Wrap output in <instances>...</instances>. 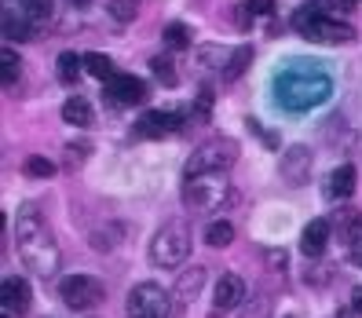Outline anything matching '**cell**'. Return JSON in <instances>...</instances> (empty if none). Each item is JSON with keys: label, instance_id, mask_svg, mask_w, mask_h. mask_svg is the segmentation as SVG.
Returning <instances> with one entry per match:
<instances>
[{"label": "cell", "instance_id": "1", "mask_svg": "<svg viewBox=\"0 0 362 318\" xmlns=\"http://www.w3.org/2000/svg\"><path fill=\"white\" fill-rule=\"evenodd\" d=\"M15 249L23 264L40 274V278H48V274L59 271V245H55V235L48 220L40 216L33 205H23V212L15 216Z\"/></svg>", "mask_w": 362, "mask_h": 318}, {"label": "cell", "instance_id": "2", "mask_svg": "<svg viewBox=\"0 0 362 318\" xmlns=\"http://www.w3.org/2000/svg\"><path fill=\"white\" fill-rule=\"evenodd\" d=\"M183 201L190 212H216L234 205V187L227 172H202V176H187L183 187Z\"/></svg>", "mask_w": 362, "mask_h": 318}, {"label": "cell", "instance_id": "3", "mask_svg": "<svg viewBox=\"0 0 362 318\" xmlns=\"http://www.w3.org/2000/svg\"><path fill=\"white\" fill-rule=\"evenodd\" d=\"M187 257H190V230L180 220H168L151 242V264L165 267V271H176L180 264H187Z\"/></svg>", "mask_w": 362, "mask_h": 318}, {"label": "cell", "instance_id": "4", "mask_svg": "<svg viewBox=\"0 0 362 318\" xmlns=\"http://www.w3.org/2000/svg\"><path fill=\"white\" fill-rule=\"evenodd\" d=\"M329 95V81L322 73H286L279 81V102L289 110H308V106L322 102Z\"/></svg>", "mask_w": 362, "mask_h": 318}, {"label": "cell", "instance_id": "5", "mask_svg": "<svg viewBox=\"0 0 362 318\" xmlns=\"http://www.w3.org/2000/svg\"><path fill=\"white\" fill-rule=\"evenodd\" d=\"M234 161H238V146H234V139H209L187 158V176L227 172V168H234Z\"/></svg>", "mask_w": 362, "mask_h": 318}, {"label": "cell", "instance_id": "6", "mask_svg": "<svg viewBox=\"0 0 362 318\" xmlns=\"http://www.w3.org/2000/svg\"><path fill=\"white\" fill-rule=\"evenodd\" d=\"M59 296H62V304L74 307V311H92V307L103 304L106 289H103L99 278H92V274H70V278H62Z\"/></svg>", "mask_w": 362, "mask_h": 318}, {"label": "cell", "instance_id": "7", "mask_svg": "<svg viewBox=\"0 0 362 318\" xmlns=\"http://www.w3.org/2000/svg\"><path fill=\"white\" fill-rule=\"evenodd\" d=\"M168 293L154 282H143L129 293V304H124V311H129V318H168Z\"/></svg>", "mask_w": 362, "mask_h": 318}, {"label": "cell", "instance_id": "8", "mask_svg": "<svg viewBox=\"0 0 362 318\" xmlns=\"http://www.w3.org/2000/svg\"><path fill=\"white\" fill-rule=\"evenodd\" d=\"M304 40H315V45H351L355 40V30L348 23H333V18H322L318 15L315 23H308L300 30Z\"/></svg>", "mask_w": 362, "mask_h": 318}, {"label": "cell", "instance_id": "9", "mask_svg": "<svg viewBox=\"0 0 362 318\" xmlns=\"http://www.w3.org/2000/svg\"><path fill=\"white\" fill-rule=\"evenodd\" d=\"M242 300H245V282L238 278V274H220L216 289H212V314L234 311Z\"/></svg>", "mask_w": 362, "mask_h": 318}, {"label": "cell", "instance_id": "10", "mask_svg": "<svg viewBox=\"0 0 362 318\" xmlns=\"http://www.w3.org/2000/svg\"><path fill=\"white\" fill-rule=\"evenodd\" d=\"M311 172V151L308 146H289L286 158H282V179L289 187H304Z\"/></svg>", "mask_w": 362, "mask_h": 318}, {"label": "cell", "instance_id": "11", "mask_svg": "<svg viewBox=\"0 0 362 318\" xmlns=\"http://www.w3.org/2000/svg\"><path fill=\"white\" fill-rule=\"evenodd\" d=\"M106 92H110V99L132 106V102H143L146 99V84L139 77H132V73H114L110 81H106Z\"/></svg>", "mask_w": 362, "mask_h": 318}, {"label": "cell", "instance_id": "12", "mask_svg": "<svg viewBox=\"0 0 362 318\" xmlns=\"http://www.w3.org/2000/svg\"><path fill=\"white\" fill-rule=\"evenodd\" d=\"M0 300H4V314H23L30 307V282L26 278H4Z\"/></svg>", "mask_w": 362, "mask_h": 318}, {"label": "cell", "instance_id": "13", "mask_svg": "<svg viewBox=\"0 0 362 318\" xmlns=\"http://www.w3.org/2000/svg\"><path fill=\"white\" fill-rule=\"evenodd\" d=\"M329 220H311L304 227V235H300V249H304V257H322L326 245H329Z\"/></svg>", "mask_w": 362, "mask_h": 318}, {"label": "cell", "instance_id": "14", "mask_svg": "<svg viewBox=\"0 0 362 318\" xmlns=\"http://www.w3.org/2000/svg\"><path fill=\"white\" fill-rule=\"evenodd\" d=\"M202 285H205V267L202 264H194L190 271H183L180 278H176V304L180 307H187V304H194V296L202 293Z\"/></svg>", "mask_w": 362, "mask_h": 318}, {"label": "cell", "instance_id": "15", "mask_svg": "<svg viewBox=\"0 0 362 318\" xmlns=\"http://www.w3.org/2000/svg\"><path fill=\"white\" fill-rule=\"evenodd\" d=\"M355 168L351 165H340V168H333L329 172V183H326V194L329 198H337V201H344V198H351L355 194Z\"/></svg>", "mask_w": 362, "mask_h": 318}, {"label": "cell", "instance_id": "16", "mask_svg": "<svg viewBox=\"0 0 362 318\" xmlns=\"http://www.w3.org/2000/svg\"><path fill=\"white\" fill-rule=\"evenodd\" d=\"M62 121L74 124V129H92V121H95L92 102H88V99H81V95L66 99V102H62Z\"/></svg>", "mask_w": 362, "mask_h": 318}, {"label": "cell", "instance_id": "17", "mask_svg": "<svg viewBox=\"0 0 362 318\" xmlns=\"http://www.w3.org/2000/svg\"><path fill=\"white\" fill-rule=\"evenodd\" d=\"M176 124H180L176 114H161V110H154V114H146V117L136 121V136H165V132H173Z\"/></svg>", "mask_w": 362, "mask_h": 318}, {"label": "cell", "instance_id": "18", "mask_svg": "<svg viewBox=\"0 0 362 318\" xmlns=\"http://www.w3.org/2000/svg\"><path fill=\"white\" fill-rule=\"evenodd\" d=\"M337 238L344 242V245H358L362 242V216H358V208H340V220H337Z\"/></svg>", "mask_w": 362, "mask_h": 318}, {"label": "cell", "instance_id": "19", "mask_svg": "<svg viewBox=\"0 0 362 318\" xmlns=\"http://www.w3.org/2000/svg\"><path fill=\"white\" fill-rule=\"evenodd\" d=\"M249 62H252V48H249V45L234 48V52L227 55V62H223V70H220V81H223V84H234V81L249 70Z\"/></svg>", "mask_w": 362, "mask_h": 318}, {"label": "cell", "instance_id": "20", "mask_svg": "<svg viewBox=\"0 0 362 318\" xmlns=\"http://www.w3.org/2000/svg\"><path fill=\"white\" fill-rule=\"evenodd\" d=\"M234 242V227L227 223V220H212L209 227H205V245H212V249H227Z\"/></svg>", "mask_w": 362, "mask_h": 318}, {"label": "cell", "instance_id": "21", "mask_svg": "<svg viewBox=\"0 0 362 318\" xmlns=\"http://www.w3.org/2000/svg\"><path fill=\"white\" fill-rule=\"evenodd\" d=\"M81 70H84V55H74V52H62L59 55V81L74 84L81 77Z\"/></svg>", "mask_w": 362, "mask_h": 318}, {"label": "cell", "instance_id": "22", "mask_svg": "<svg viewBox=\"0 0 362 318\" xmlns=\"http://www.w3.org/2000/svg\"><path fill=\"white\" fill-rule=\"evenodd\" d=\"M84 70H88L92 77H99V81H110L114 77V62H110V55L92 52V55H84Z\"/></svg>", "mask_w": 362, "mask_h": 318}, {"label": "cell", "instance_id": "23", "mask_svg": "<svg viewBox=\"0 0 362 318\" xmlns=\"http://www.w3.org/2000/svg\"><path fill=\"white\" fill-rule=\"evenodd\" d=\"M23 172H26L30 179H52V176H55V161H52V158H40V154H33V158H26Z\"/></svg>", "mask_w": 362, "mask_h": 318}, {"label": "cell", "instance_id": "24", "mask_svg": "<svg viewBox=\"0 0 362 318\" xmlns=\"http://www.w3.org/2000/svg\"><path fill=\"white\" fill-rule=\"evenodd\" d=\"M106 8H110V15L117 23H132L139 15V0H106Z\"/></svg>", "mask_w": 362, "mask_h": 318}, {"label": "cell", "instance_id": "25", "mask_svg": "<svg viewBox=\"0 0 362 318\" xmlns=\"http://www.w3.org/2000/svg\"><path fill=\"white\" fill-rule=\"evenodd\" d=\"M0 77H4V84H8V88H11V84L18 81V55L8 48L4 55H0Z\"/></svg>", "mask_w": 362, "mask_h": 318}, {"label": "cell", "instance_id": "26", "mask_svg": "<svg viewBox=\"0 0 362 318\" xmlns=\"http://www.w3.org/2000/svg\"><path fill=\"white\" fill-rule=\"evenodd\" d=\"M4 37H15V40H30L33 37V30L23 23V18H15L11 11L4 15Z\"/></svg>", "mask_w": 362, "mask_h": 318}, {"label": "cell", "instance_id": "27", "mask_svg": "<svg viewBox=\"0 0 362 318\" xmlns=\"http://www.w3.org/2000/svg\"><path fill=\"white\" fill-rule=\"evenodd\" d=\"M52 0H23V11L30 15V18H37V23H45V18L52 15Z\"/></svg>", "mask_w": 362, "mask_h": 318}, {"label": "cell", "instance_id": "28", "mask_svg": "<svg viewBox=\"0 0 362 318\" xmlns=\"http://www.w3.org/2000/svg\"><path fill=\"white\" fill-rule=\"evenodd\" d=\"M92 154V143H70L66 146V168H77V165H84V158Z\"/></svg>", "mask_w": 362, "mask_h": 318}, {"label": "cell", "instance_id": "29", "mask_svg": "<svg viewBox=\"0 0 362 318\" xmlns=\"http://www.w3.org/2000/svg\"><path fill=\"white\" fill-rule=\"evenodd\" d=\"M151 70H154V77H161L165 84H168V88H173V84H176V70H173V62H168V59H151Z\"/></svg>", "mask_w": 362, "mask_h": 318}, {"label": "cell", "instance_id": "30", "mask_svg": "<svg viewBox=\"0 0 362 318\" xmlns=\"http://www.w3.org/2000/svg\"><path fill=\"white\" fill-rule=\"evenodd\" d=\"M165 40H168V48H187L190 45V33H187V26L173 23V26L165 30Z\"/></svg>", "mask_w": 362, "mask_h": 318}, {"label": "cell", "instance_id": "31", "mask_svg": "<svg viewBox=\"0 0 362 318\" xmlns=\"http://www.w3.org/2000/svg\"><path fill=\"white\" fill-rule=\"evenodd\" d=\"M267 296L264 293H257V304H252V307H245V318H267Z\"/></svg>", "mask_w": 362, "mask_h": 318}, {"label": "cell", "instance_id": "32", "mask_svg": "<svg viewBox=\"0 0 362 318\" xmlns=\"http://www.w3.org/2000/svg\"><path fill=\"white\" fill-rule=\"evenodd\" d=\"M245 4H249L252 15H267V11H274V0H245Z\"/></svg>", "mask_w": 362, "mask_h": 318}, {"label": "cell", "instance_id": "33", "mask_svg": "<svg viewBox=\"0 0 362 318\" xmlns=\"http://www.w3.org/2000/svg\"><path fill=\"white\" fill-rule=\"evenodd\" d=\"M351 260H355V267H362V242L351 245Z\"/></svg>", "mask_w": 362, "mask_h": 318}, {"label": "cell", "instance_id": "34", "mask_svg": "<svg viewBox=\"0 0 362 318\" xmlns=\"http://www.w3.org/2000/svg\"><path fill=\"white\" fill-rule=\"evenodd\" d=\"M70 8H88V0H70Z\"/></svg>", "mask_w": 362, "mask_h": 318}, {"label": "cell", "instance_id": "35", "mask_svg": "<svg viewBox=\"0 0 362 318\" xmlns=\"http://www.w3.org/2000/svg\"><path fill=\"white\" fill-rule=\"evenodd\" d=\"M355 311H362V289L355 293Z\"/></svg>", "mask_w": 362, "mask_h": 318}, {"label": "cell", "instance_id": "36", "mask_svg": "<svg viewBox=\"0 0 362 318\" xmlns=\"http://www.w3.org/2000/svg\"><path fill=\"white\" fill-rule=\"evenodd\" d=\"M8 318H11V314H8Z\"/></svg>", "mask_w": 362, "mask_h": 318}]
</instances>
